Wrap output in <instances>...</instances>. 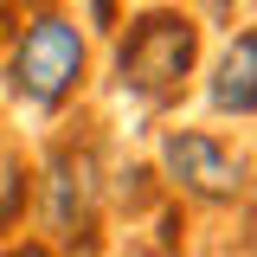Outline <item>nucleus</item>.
<instances>
[{"instance_id":"obj_1","label":"nucleus","mask_w":257,"mask_h":257,"mask_svg":"<svg viewBox=\"0 0 257 257\" xmlns=\"http://www.w3.org/2000/svg\"><path fill=\"white\" fill-rule=\"evenodd\" d=\"M0 77H7L13 109L58 116L64 103L84 90V77H90V45L77 32V13H64V7L20 13V26L7 39V58H0Z\"/></svg>"},{"instance_id":"obj_2","label":"nucleus","mask_w":257,"mask_h":257,"mask_svg":"<svg viewBox=\"0 0 257 257\" xmlns=\"http://www.w3.org/2000/svg\"><path fill=\"white\" fill-rule=\"evenodd\" d=\"M193 64H199V20L180 7H148L116 39V84H122V96H142L148 109L187 90Z\"/></svg>"},{"instance_id":"obj_3","label":"nucleus","mask_w":257,"mask_h":257,"mask_svg":"<svg viewBox=\"0 0 257 257\" xmlns=\"http://www.w3.org/2000/svg\"><path fill=\"white\" fill-rule=\"evenodd\" d=\"M32 199L45 212V244L52 251H77L96 238V206H103V167H96L90 142H58L45 174L32 180Z\"/></svg>"},{"instance_id":"obj_4","label":"nucleus","mask_w":257,"mask_h":257,"mask_svg":"<svg viewBox=\"0 0 257 257\" xmlns=\"http://www.w3.org/2000/svg\"><path fill=\"white\" fill-rule=\"evenodd\" d=\"M161 180L199 206H225V199H244L251 161L212 128H167L161 135Z\"/></svg>"},{"instance_id":"obj_5","label":"nucleus","mask_w":257,"mask_h":257,"mask_svg":"<svg viewBox=\"0 0 257 257\" xmlns=\"http://www.w3.org/2000/svg\"><path fill=\"white\" fill-rule=\"evenodd\" d=\"M206 109L212 116H257V26L231 32L206 71Z\"/></svg>"},{"instance_id":"obj_6","label":"nucleus","mask_w":257,"mask_h":257,"mask_svg":"<svg viewBox=\"0 0 257 257\" xmlns=\"http://www.w3.org/2000/svg\"><path fill=\"white\" fill-rule=\"evenodd\" d=\"M26 206H32V161H26V148L0 128V238L20 231Z\"/></svg>"},{"instance_id":"obj_7","label":"nucleus","mask_w":257,"mask_h":257,"mask_svg":"<svg viewBox=\"0 0 257 257\" xmlns=\"http://www.w3.org/2000/svg\"><path fill=\"white\" fill-rule=\"evenodd\" d=\"M0 257H58V251H52L45 238H20V244H7Z\"/></svg>"},{"instance_id":"obj_8","label":"nucleus","mask_w":257,"mask_h":257,"mask_svg":"<svg viewBox=\"0 0 257 257\" xmlns=\"http://www.w3.org/2000/svg\"><path fill=\"white\" fill-rule=\"evenodd\" d=\"M84 20H90L96 32H116V20H122V7H84Z\"/></svg>"}]
</instances>
